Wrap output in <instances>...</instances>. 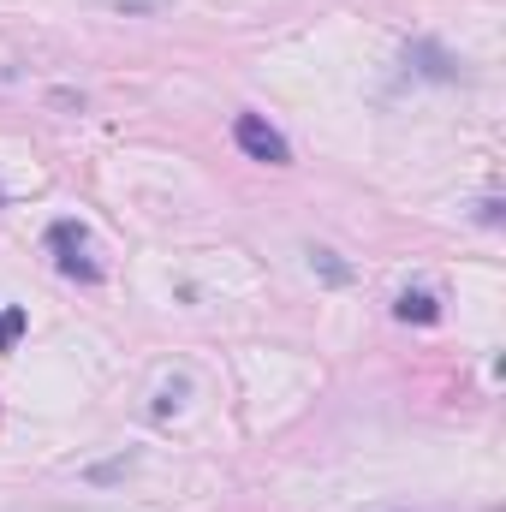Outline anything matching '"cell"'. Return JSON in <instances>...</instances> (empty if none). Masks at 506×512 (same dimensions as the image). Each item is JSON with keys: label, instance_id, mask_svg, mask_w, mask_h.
<instances>
[{"label": "cell", "instance_id": "6da1fadb", "mask_svg": "<svg viewBox=\"0 0 506 512\" xmlns=\"http://www.w3.org/2000/svg\"><path fill=\"white\" fill-rule=\"evenodd\" d=\"M84 245H90V233H84L78 221H54V227H48V251H54V262H60V274H72V280L96 286V280H102V268L84 256Z\"/></svg>", "mask_w": 506, "mask_h": 512}, {"label": "cell", "instance_id": "7a4b0ae2", "mask_svg": "<svg viewBox=\"0 0 506 512\" xmlns=\"http://www.w3.org/2000/svg\"><path fill=\"white\" fill-rule=\"evenodd\" d=\"M233 143H239L251 161H268V167H286V161H292V143L268 126L262 114H239V120H233Z\"/></svg>", "mask_w": 506, "mask_h": 512}, {"label": "cell", "instance_id": "3957f363", "mask_svg": "<svg viewBox=\"0 0 506 512\" xmlns=\"http://www.w3.org/2000/svg\"><path fill=\"white\" fill-rule=\"evenodd\" d=\"M393 316L399 322H417V328H435L441 322V304H435V292H399V304H393Z\"/></svg>", "mask_w": 506, "mask_h": 512}, {"label": "cell", "instance_id": "277c9868", "mask_svg": "<svg viewBox=\"0 0 506 512\" xmlns=\"http://www.w3.org/2000/svg\"><path fill=\"white\" fill-rule=\"evenodd\" d=\"M411 60H417V72H423V78H459V72H453V60H447L441 48H429V42H411V48H405V66H411Z\"/></svg>", "mask_w": 506, "mask_h": 512}, {"label": "cell", "instance_id": "5b68a950", "mask_svg": "<svg viewBox=\"0 0 506 512\" xmlns=\"http://www.w3.org/2000/svg\"><path fill=\"white\" fill-rule=\"evenodd\" d=\"M24 328H30V316H24L18 304H6V310H0V352H12V346L24 340Z\"/></svg>", "mask_w": 506, "mask_h": 512}, {"label": "cell", "instance_id": "8992f818", "mask_svg": "<svg viewBox=\"0 0 506 512\" xmlns=\"http://www.w3.org/2000/svg\"><path fill=\"white\" fill-rule=\"evenodd\" d=\"M102 6H114V12H131V18H143V12H161V6H173V0H102Z\"/></svg>", "mask_w": 506, "mask_h": 512}, {"label": "cell", "instance_id": "52a82bcc", "mask_svg": "<svg viewBox=\"0 0 506 512\" xmlns=\"http://www.w3.org/2000/svg\"><path fill=\"white\" fill-rule=\"evenodd\" d=\"M310 262H316V268H322L328 280H340V286L352 280V268H340V262H334V251H310Z\"/></svg>", "mask_w": 506, "mask_h": 512}, {"label": "cell", "instance_id": "ba28073f", "mask_svg": "<svg viewBox=\"0 0 506 512\" xmlns=\"http://www.w3.org/2000/svg\"><path fill=\"white\" fill-rule=\"evenodd\" d=\"M477 221H483V227H495V221H501V197H483V209H477Z\"/></svg>", "mask_w": 506, "mask_h": 512}]
</instances>
